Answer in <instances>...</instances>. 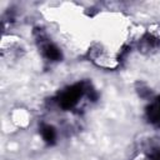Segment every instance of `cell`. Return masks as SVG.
<instances>
[{
    "instance_id": "obj_1",
    "label": "cell",
    "mask_w": 160,
    "mask_h": 160,
    "mask_svg": "<svg viewBox=\"0 0 160 160\" xmlns=\"http://www.w3.org/2000/svg\"><path fill=\"white\" fill-rule=\"evenodd\" d=\"M84 98L91 101L98 99V92L89 81H79L60 90L55 96V102L61 110L70 111L74 110Z\"/></svg>"
},
{
    "instance_id": "obj_5",
    "label": "cell",
    "mask_w": 160,
    "mask_h": 160,
    "mask_svg": "<svg viewBox=\"0 0 160 160\" xmlns=\"http://www.w3.org/2000/svg\"><path fill=\"white\" fill-rule=\"evenodd\" d=\"M141 44L144 45V48H145L146 50L154 49V48H158V46L160 45V39L155 38V36L151 35V34H145V35L142 36V39H141Z\"/></svg>"
},
{
    "instance_id": "obj_4",
    "label": "cell",
    "mask_w": 160,
    "mask_h": 160,
    "mask_svg": "<svg viewBox=\"0 0 160 160\" xmlns=\"http://www.w3.org/2000/svg\"><path fill=\"white\" fill-rule=\"evenodd\" d=\"M39 131H40V135L42 138V140L45 141L46 145H55L56 144V139H58V132H56V129L50 125V124H41L40 128H39Z\"/></svg>"
},
{
    "instance_id": "obj_3",
    "label": "cell",
    "mask_w": 160,
    "mask_h": 160,
    "mask_svg": "<svg viewBox=\"0 0 160 160\" xmlns=\"http://www.w3.org/2000/svg\"><path fill=\"white\" fill-rule=\"evenodd\" d=\"M145 116L149 124L160 129V96L155 98L145 110Z\"/></svg>"
},
{
    "instance_id": "obj_2",
    "label": "cell",
    "mask_w": 160,
    "mask_h": 160,
    "mask_svg": "<svg viewBox=\"0 0 160 160\" xmlns=\"http://www.w3.org/2000/svg\"><path fill=\"white\" fill-rule=\"evenodd\" d=\"M34 34L36 35V40L39 42L40 51H41L42 56L46 60H49V61H61V59H62L61 50L54 42H51L46 38V35L44 34V31L41 29H35Z\"/></svg>"
},
{
    "instance_id": "obj_6",
    "label": "cell",
    "mask_w": 160,
    "mask_h": 160,
    "mask_svg": "<svg viewBox=\"0 0 160 160\" xmlns=\"http://www.w3.org/2000/svg\"><path fill=\"white\" fill-rule=\"evenodd\" d=\"M148 160H160V146L156 149H152L149 154Z\"/></svg>"
}]
</instances>
